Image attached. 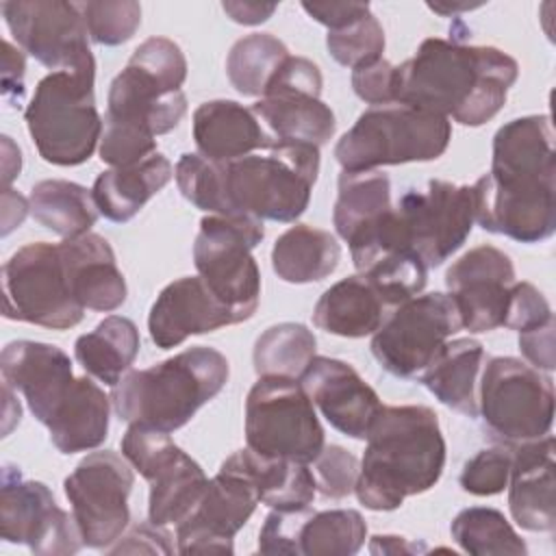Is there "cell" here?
Returning <instances> with one entry per match:
<instances>
[{
    "label": "cell",
    "instance_id": "cell-32",
    "mask_svg": "<svg viewBox=\"0 0 556 556\" xmlns=\"http://www.w3.org/2000/svg\"><path fill=\"white\" fill-rule=\"evenodd\" d=\"M384 302L361 276H348L328 287L315 304L313 324L337 337L361 339L374 334L384 319Z\"/></svg>",
    "mask_w": 556,
    "mask_h": 556
},
{
    "label": "cell",
    "instance_id": "cell-21",
    "mask_svg": "<svg viewBox=\"0 0 556 556\" xmlns=\"http://www.w3.org/2000/svg\"><path fill=\"white\" fill-rule=\"evenodd\" d=\"M356 271L384 306H397L424 291L428 267L408 243L395 208L348 241Z\"/></svg>",
    "mask_w": 556,
    "mask_h": 556
},
{
    "label": "cell",
    "instance_id": "cell-44",
    "mask_svg": "<svg viewBox=\"0 0 556 556\" xmlns=\"http://www.w3.org/2000/svg\"><path fill=\"white\" fill-rule=\"evenodd\" d=\"M510 465H513L510 447L500 445V447L480 450L465 463L460 471V486L463 491L478 497L497 495L508 484Z\"/></svg>",
    "mask_w": 556,
    "mask_h": 556
},
{
    "label": "cell",
    "instance_id": "cell-14",
    "mask_svg": "<svg viewBox=\"0 0 556 556\" xmlns=\"http://www.w3.org/2000/svg\"><path fill=\"white\" fill-rule=\"evenodd\" d=\"M122 454L150 482L148 519L152 523H180L202 497L208 478L169 439V432L130 426L122 437Z\"/></svg>",
    "mask_w": 556,
    "mask_h": 556
},
{
    "label": "cell",
    "instance_id": "cell-54",
    "mask_svg": "<svg viewBox=\"0 0 556 556\" xmlns=\"http://www.w3.org/2000/svg\"><path fill=\"white\" fill-rule=\"evenodd\" d=\"M369 552L371 554H415V552H426V547L421 543H410L404 536L378 534V536H371Z\"/></svg>",
    "mask_w": 556,
    "mask_h": 556
},
{
    "label": "cell",
    "instance_id": "cell-49",
    "mask_svg": "<svg viewBox=\"0 0 556 556\" xmlns=\"http://www.w3.org/2000/svg\"><path fill=\"white\" fill-rule=\"evenodd\" d=\"M554 317L541 326L519 332V350L534 369L552 371L556 367L554 352Z\"/></svg>",
    "mask_w": 556,
    "mask_h": 556
},
{
    "label": "cell",
    "instance_id": "cell-40",
    "mask_svg": "<svg viewBox=\"0 0 556 556\" xmlns=\"http://www.w3.org/2000/svg\"><path fill=\"white\" fill-rule=\"evenodd\" d=\"M315 348L317 339L304 324L282 321L269 326L254 343V371L258 378L285 376L300 380L308 363L315 358Z\"/></svg>",
    "mask_w": 556,
    "mask_h": 556
},
{
    "label": "cell",
    "instance_id": "cell-17",
    "mask_svg": "<svg viewBox=\"0 0 556 556\" xmlns=\"http://www.w3.org/2000/svg\"><path fill=\"white\" fill-rule=\"evenodd\" d=\"M0 534L7 543H24L39 556H70L85 545L74 515L54 502L43 482L24 480L13 465L2 469Z\"/></svg>",
    "mask_w": 556,
    "mask_h": 556
},
{
    "label": "cell",
    "instance_id": "cell-28",
    "mask_svg": "<svg viewBox=\"0 0 556 556\" xmlns=\"http://www.w3.org/2000/svg\"><path fill=\"white\" fill-rule=\"evenodd\" d=\"M198 152L213 163H228L269 148L276 139L252 109L235 100H208L193 111Z\"/></svg>",
    "mask_w": 556,
    "mask_h": 556
},
{
    "label": "cell",
    "instance_id": "cell-13",
    "mask_svg": "<svg viewBox=\"0 0 556 556\" xmlns=\"http://www.w3.org/2000/svg\"><path fill=\"white\" fill-rule=\"evenodd\" d=\"M456 304L445 293L415 295L395 306L374 332L371 354L395 378H419L445 341L460 330Z\"/></svg>",
    "mask_w": 556,
    "mask_h": 556
},
{
    "label": "cell",
    "instance_id": "cell-42",
    "mask_svg": "<svg viewBox=\"0 0 556 556\" xmlns=\"http://www.w3.org/2000/svg\"><path fill=\"white\" fill-rule=\"evenodd\" d=\"M326 48L330 56L345 67H358L374 59H380L384 52V30L376 15L365 11L352 22L328 30Z\"/></svg>",
    "mask_w": 556,
    "mask_h": 556
},
{
    "label": "cell",
    "instance_id": "cell-10",
    "mask_svg": "<svg viewBox=\"0 0 556 556\" xmlns=\"http://www.w3.org/2000/svg\"><path fill=\"white\" fill-rule=\"evenodd\" d=\"M326 434L302 382L261 376L245 397V443L265 458L313 463Z\"/></svg>",
    "mask_w": 556,
    "mask_h": 556
},
{
    "label": "cell",
    "instance_id": "cell-38",
    "mask_svg": "<svg viewBox=\"0 0 556 556\" xmlns=\"http://www.w3.org/2000/svg\"><path fill=\"white\" fill-rule=\"evenodd\" d=\"M391 206V180L384 172H341L332 224L343 241L378 222Z\"/></svg>",
    "mask_w": 556,
    "mask_h": 556
},
{
    "label": "cell",
    "instance_id": "cell-39",
    "mask_svg": "<svg viewBox=\"0 0 556 556\" xmlns=\"http://www.w3.org/2000/svg\"><path fill=\"white\" fill-rule=\"evenodd\" d=\"M287 59L289 50L278 37L269 33H252L230 48L226 74L239 93L261 98Z\"/></svg>",
    "mask_w": 556,
    "mask_h": 556
},
{
    "label": "cell",
    "instance_id": "cell-24",
    "mask_svg": "<svg viewBox=\"0 0 556 556\" xmlns=\"http://www.w3.org/2000/svg\"><path fill=\"white\" fill-rule=\"evenodd\" d=\"M0 371L4 384L20 391L43 426L70 395L76 376L70 356L50 343L11 341L0 354Z\"/></svg>",
    "mask_w": 556,
    "mask_h": 556
},
{
    "label": "cell",
    "instance_id": "cell-45",
    "mask_svg": "<svg viewBox=\"0 0 556 556\" xmlns=\"http://www.w3.org/2000/svg\"><path fill=\"white\" fill-rule=\"evenodd\" d=\"M313 476L321 497H348L354 493L358 478V458L341 445H324L319 456L313 460Z\"/></svg>",
    "mask_w": 556,
    "mask_h": 556
},
{
    "label": "cell",
    "instance_id": "cell-30",
    "mask_svg": "<svg viewBox=\"0 0 556 556\" xmlns=\"http://www.w3.org/2000/svg\"><path fill=\"white\" fill-rule=\"evenodd\" d=\"M111 400L87 376L76 378L70 395L46 424L52 445L61 454L89 452L109 434Z\"/></svg>",
    "mask_w": 556,
    "mask_h": 556
},
{
    "label": "cell",
    "instance_id": "cell-36",
    "mask_svg": "<svg viewBox=\"0 0 556 556\" xmlns=\"http://www.w3.org/2000/svg\"><path fill=\"white\" fill-rule=\"evenodd\" d=\"M367 539V523L358 510L298 508L293 556H352Z\"/></svg>",
    "mask_w": 556,
    "mask_h": 556
},
{
    "label": "cell",
    "instance_id": "cell-50",
    "mask_svg": "<svg viewBox=\"0 0 556 556\" xmlns=\"http://www.w3.org/2000/svg\"><path fill=\"white\" fill-rule=\"evenodd\" d=\"M302 9L328 30L339 28L369 11L367 2H302Z\"/></svg>",
    "mask_w": 556,
    "mask_h": 556
},
{
    "label": "cell",
    "instance_id": "cell-35",
    "mask_svg": "<svg viewBox=\"0 0 556 556\" xmlns=\"http://www.w3.org/2000/svg\"><path fill=\"white\" fill-rule=\"evenodd\" d=\"M139 343V330L132 319L109 315L91 332L76 339L74 356L89 376L115 387L130 371Z\"/></svg>",
    "mask_w": 556,
    "mask_h": 556
},
{
    "label": "cell",
    "instance_id": "cell-41",
    "mask_svg": "<svg viewBox=\"0 0 556 556\" xmlns=\"http://www.w3.org/2000/svg\"><path fill=\"white\" fill-rule=\"evenodd\" d=\"M452 539L460 545L463 552L473 556L491 554H513L526 556L528 547L523 539L508 523L504 513L489 506H469L463 508L452 526Z\"/></svg>",
    "mask_w": 556,
    "mask_h": 556
},
{
    "label": "cell",
    "instance_id": "cell-20",
    "mask_svg": "<svg viewBox=\"0 0 556 556\" xmlns=\"http://www.w3.org/2000/svg\"><path fill=\"white\" fill-rule=\"evenodd\" d=\"M256 504L258 493L252 480L222 463L193 510L176 523V549L180 554H232V536L252 517Z\"/></svg>",
    "mask_w": 556,
    "mask_h": 556
},
{
    "label": "cell",
    "instance_id": "cell-18",
    "mask_svg": "<svg viewBox=\"0 0 556 556\" xmlns=\"http://www.w3.org/2000/svg\"><path fill=\"white\" fill-rule=\"evenodd\" d=\"M0 11L17 46L48 70H96L78 2L9 0Z\"/></svg>",
    "mask_w": 556,
    "mask_h": 556
},
{
    "label": "cell",
    "instance_id": "cell-15",
    "mask_svg": "<svg viewBox=\"0 0 556 556\" xmlns=\"http://www.w3.org/2000/svg\"><path fill=\"white\" fill-rule=\"evenodd\" d=\"M132 484L130 463L111 450L87 454L63 480L65 497L87 547L109 549L111 543L119 541L130 521L128 495Z\"/></svg>",
    "mask_w": 556,
    "mask_h": 556
},
{
    "label": "cell",
    "instance_id": "cell-53",
    "mask_svg": "<svg viewBox=\"0 0 556 556\" xmlns=\"http://www.w3.org/2000/svg\"><path fill=\"white\" fill-rule=\"evenodd\" d=\"M2 222H4V228H2V235H9L15 226H20L26 217V213L30 211L28 206V200L20 193H15L11 187H4L2 191Z\"/></svg>",
    "mask_w": 556,
    "mask_h": 556
},
{
    "label": "cell",
    "instance_id": "cell-23",
    "mask_svg": "<svg viewBox=\"0 0 556 556\" xmlns=\"http://www.w3.org/2000/svg\"><path fill=\"white\" fill-rule=\"evenodd\" d=\"M313 406L326 421L352 439H367L382 402L358 371L339 358L315 356L300 376Z\"/></svg>",
    "mask_w": 556,
    "mask_h": 556
},
{
    "label": "cell",
    "instance_id": "cell-43",
    "mask_svg": "<svg viewBox=\"0 0 556 556\" xmlns=\"http://www.w3.org/2000/svg\"><path fill=\"white\" fill-rule=\"evenodd\" d=\"M89 39L100 46H119L141 26V7L132 0L78 2Z\"/></svg>",
    "mask_w": 556,
    "mask_h": 556
},
{
    "label": "cell",
    "instance_id": "cell-9",
    "mask_svg": "<svg viewBox=\"0 0 556 556\" xmlns=\"http://www.w3.org/2000/svg\"><path fill=\"white\" fill-rule=\"evenodd\" d=\"M478 417L506 447L541 439L552 432L554 382L515 356H493L482 369Z\"/></svg>",
    "mask_w": 556,
    "mask_h": 556
},
{
    "label": "cell",
    "instance_id": "cell-1",
    "mask_svg": "<svg viewBox=\"0 0 556 556\" xmlns=\"http://www.w3.org/2000/svg\"><path fill=\"white\" fill-rule=\"evenodd\" d=\"M473 191V219L482 230L539 243L556 230V156L549 115L506 122L493 137L491 169Z\"/></svg>",
    "mask_w": 556,
    "mask_h": 556
},
{
    "label": "cell",
    "instance_id": "cell-33",
    "mask_svg": "<svg viewBox=\"0 0 556 556\" xmlns=\"http://www.w3.org/2000/svg\"><path fill=\"white\" fill-rule=\"evenodd\" d=\"M224 463L245 473L258 493V502L269 508H304L311 506L315 500V476L304 463L265 458L250 447L237 450Z\"/></svg>",
    "mask_w": 556,
    "mask_h": 556
},
{
    "label": "cell",
    "instance_id": "cell-12",
    "mask_svg": "<svg viewBox=\"0 0 556 556\" xmlns=\"http://www.w3.org/2000/svg\"><path fill=\"white\" fill-rule=\"evenodd\" d=\"M2 315L41 328L67 330L83 321L85 308L70 289L59 243L35 241L2 265Z\"/></svg>",
    "mask_w": 556,
    "mask_h": 556
},
{
    "label": "cell",
    "instance_id": "cell-8",
    "mask_svg": "<svg viewBox=\"0 0 556 556\" xmlns=\"http://www.w3.org/2000/svg\"><path fill=\"white\" fill-rule=\"evenodd\" d=\"M450 139L452 124L447 117L393 102L363 111L337 141L334 159L343 172L434 161L447 150Z\"/></svg>",
    "mask_w": 556,
    "mask_h": 556
},
{
    "label": "cell",
    "instance_id": "cell-2",
    "mask_svg": "<svg viewBox=\"0 0 556 556\" xmlns=\"http://www.w3.org/2000/svg\"><path fill=\"white\" fill-rule=\"evenodd\" d=\"M187 59L167 37H148L109 87L98 152L102 163L124 167L156 152V137L174 130L187 113L182 83Z\"/></svg>",
    "mask_w": 556,
    "mask_h": 556
},
{
    "label": "cell",
    "instance_id": "cell-11",
    "mask_svg": "<svg viewBox=\"0 0 556 556\" xmlns=\"http://www.w3.org/2000/svg\"><path fill=\"white\" fill-rule=\"evenodd\" d=\"M263 222L248 215H208L200 222L193 263L200 278L241 321L250 319L261 298V271L252 250L263 241Z\"/></svg>",
    "mask_w": 556,
    "mask_h": 556
},
{
    "label": "cell",
    "instance_id": "cell-5",
    "mask_svg": "<svg viewBox=\"0 0 556 556\" xmlns=\"http://www.w3.org/2000/svg\"><path fill=\"white\" fill-rule=\"evenodd\" d=\"M228 374L222 352L193 345L148 369H130L113 387L111 402L128 426L174 432L224 389Z\"/></svg>",
    "mask_w": 556,
    "mask_h": 556
},
{
    "label": "cell",
    "instance_id": "cell-26",
    "mask_svg": "<svg viewBox=\"0 0 556 556\" xmlns=\"http://www.w3.org/2000/svg\"><path fill=\"white\" fill-rule=\"evenodd\" d=\"M510 450L513 465L506 484L510 515L528 532H552L556 528L554 437L545 434Z\"/></svg>",
    "mask_w": 556,
    "mask_h": 556
},
{
    "label": "cell",
    "instance_id": "cell-52",
    "mask_svg": "<svg viewBox=\"0 0 556 556\" xmlns=\"http://www.w3.org/2000/svg\"><path fill=\"white\" fill-rule=\"evenodd\" d=\"M222 9L224 13L237 22V24H243V26H256V24H263L267 22L274 11L278 9L276 4H265V2H248V0H226L222 2Z\"/></svg>",
    "mask_w": 556,
    "mask_h": 556
},
{
    "label": "cell",
    "instance_id": "cell-7",
    "mask_svg": "<svg viewBox=\"0 0 556 556\" xmlns=\"http://www.w3.org/2000/svg\"><path fill=\"white\" fill-rule=\"evenodd\" d=\"M93 78L96 70H61L37 83L24 119L46 163L80 165L100 143L102 117L96 109Z\"/></svg>",
    "mask_w": 556,
    "mask_h": 556
},
{
    "label": "cell",
    "instance_id": "cell-22",
    "mask_svg": "<svg viewBox=\"0 0 556 556\" xmlns=\"http://www.w3.org/2000/svg\"><path fill=\"white\" fill-rule=\"evenodd\" d=\"M515 267L495 245H478L454 261L445 271L447 295L454 300L460 326L469 332H489L504 326Z\"/></svg>",
    "mask_w": 556,
    "mask_h": 556
},
{
    "label": "cell",
    "instance_id": "cell-3",
    "mask_svg": "<svg viewBox=\"0 0 556 556\" xmlns=\"http://www.w3.org/2000/svg\"><path fill=\"white\" fill-rule=\"evenodd\" d=\"M397 67V100L463 126L493 119L517 83V61L493 46H467L439 37L424 39Z\"/></svg>",
    "mask_w": 556,
    "mask_h": 556
},
{
    "label": "cell",
    "instance_id": "cell-46",
    "mask_svg": "<svg viewBox=\"0 0 556 556\" xmlns=\"http://www.w3.org/2000/svg\"><path fill=\"white\" fill-rule=\"evenodd\" d=\"M352 89L367 104L382 106L397 100V67L384 56L352 70Z\"/></svg>",
    "mask_w": 556,
    "mask_h": 556
},
{
    "label": "cell",
    "instance_id": "cell-4",
    "mask_svg": "<svg viewBox=\"0 0 556 556\" xmlns=\"http://www.w3.org/2000/svg\"><path fill=\"white\" fill-rule=\"evenodd\" d=\"M445 467V439L428 406H382L367 432L354 493L369 510H395L430 491Z\"/></svg>",
    "mask_w": 556,
    "mask_h": 556
},
{
    "label": "cell",
    "instance_id": "cell-25",
    "mask_svg": "<svg viewBox=\"0 0 556 556\" xmlns=\"http://www.w3.org/2000/svg\"><path fill=\"white\" fill-rule=\"evenodd\" d=\"M239 324L237 315L215 298L200 276L169 282L154 300L148 315L150 339L161 350L180 345L193 334Z\"/></svg>",
    "mask_w": 556,
    "mask_h": 556
},
{
    "label": "cell",
    "instance_id": "cell-37",
    "mask_svg": "<svg viewBox=\"0 0 556 556\" xmlns=\"http://www.w3.org/2000/svg\"><path fill=\"white\" fill-rule=\"evenodd\" d=\"M30 215L63 239L87 235L100 211L87 187L72 180H41L28 195Z\"/></svg>",
    "mask_w": 556,
    "mask_h": 556
},
{
    "label": "cell",
    "instance_id": "cell-51",
    "mask_svg": "<svg viewBox=\"0 0 556 556\" xmlns=\"http://www.w3.org/2000/svg\"><path fill=\"white\" fill-rule=\"evenodd\" d=\"M2 93L4 98H13V100H22L24 96V54L11 46V41L2 43Z\"/></svg>",
    "mask_w": 556,
    "mask_h": 556
},
{
    "label": "cell",
    "instance_id": "cell-6",
    "mask_svg": "<svg viewBox=\"0 0 556 556\" xmlns=\"http://www.w3.org/2000/svg\"><path fill=\"white\" fill-rule=\"evenodd\" d=\"M219 215H248L271 222H295L311 202L319 174V148L302 141H274L248 156L217 163Z\"/></svg>",
    "mask_w": 556,
    "mask_h": 556
},
{
    "label": "cell",
    "instance_id": "cell-29",
    "mask_svg": "<svg viewBox=\"0 0 556 556\" xmlns=\"http://www.w3.org/2000/svg\"><path fill=\"white\" fill-rule=\"evenodd\" d=\"M172 178V163L161 152H154L139 163L102 172L93 182L91 195L100 215L109 222L124 224L132 219Z\"/></svg>",
    "mask_w": 556,
    "mask_h": 556
},
{
    "label": "cell",
    "instance_id": "cell-48",
    "mask_svg": "<svg viewBox=\"0 0 556 556\" xmlns=\"http://www.w3.org/2000/svg\"><path fill=\"white\" fill-rule=\"evenodd\" d=\"M174 543L165 526H156L150 519L137 523L128 534L119 536V543L109 549V554H172Z\"/></svg>",
    "mask_w": 556,
    "mask_h": 556
},
{
    "label": "cell",
    "instance_id": "cell-19",
    "mask_svg": "<svg viewBox=\"0 0 556 556\" xmlns=\"http://www.w3.org/2000/svg\"><path fill=\"white\" fill-rule=\"evenodd\" d=\"M395 213L426 267H439L467 241L473 228V191L467 185L434 178L424 191H406Z\"/></svg>",
    "mask_w": 556,
    "mask_h": 556
},
{
    "label": "cell",
    "instance_id": "cell-34",
    "mask_svg": "<svg viewBox=\"0 0 556 556\" xmlns=\"http://www.w3.org/2000/svg\"><path fill=\"white\" fill-rule=\"evenodd\" d=\"M339 261V241L328 230L308 224L291 226L271 248V267L276 276L291 285L324 280L337 269Z\"/></svg>",
    "mask_w": 556,
    "mask_h": 556
},
{
    "label": "cell",
    "instance_id": "cell-16",
    "mask_svg": "<svg viewBox=\"0 0 556 556\" xmlns=\"http://www.w3.org/2000/svg\"><path fill=\"white\" fill-rule=\"evenodd\" d=\"M321 85V72L311 59L289 54L250 109L276 141H302L319 148L332 139L337 128L334 113L319 100Z\"/></svg>",
    "mask_w": 556,
    "mask_h": 556
},
{
    "label": "cell",
    "instance_id": "cell-47",
    "mask_svg": "<svg viewBox=\"0 0 556 556\" xmlns=\"http://www.w3.org/2000/svg\"><path fill=\"white\" fill-rule=\"evenodd\" d=\"M552 308L545 295L530 282H515L508 295V308L504 317V328L523 332L552 319Z\"/></svg>",
    "mask_w": 556,
    "mask_h": 556
},
{
    "label": "cell",
    "instance_id": "cell-31",
    "mask_svg": "<svg viewBox=\"0 0 556 556\" xmlns=\"http://www.w3.org/2000/svg\"><path fill=\"white\" fill-rule=\"evenodd\" d=\"M482 358V343L471 337L445 341L417 380L447 408L465 417H478L476 382Z\"/></svg>",
    "mask_w": 556,
    "mask_h": 556
},
{
    "label": "cell",
    "instance_id": "cell-27",
    "mask_svg": "<svg viewBox=\"0 0 556 556\" xmlns=\"http://www.w3.org/2000/svg\"><path fill=\"white\" fill-rule=\"evenodd\" d=\"M70 289L83 308L111 313L126 302L128 289L109 241L87 232L59 243Z\"/></svg>",
    "mask_w": 556,
    "mask_h": 556
}]
</instances>
